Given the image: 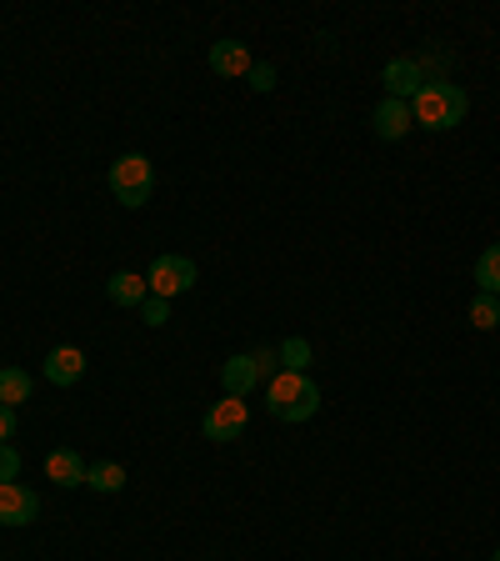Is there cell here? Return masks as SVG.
Here are the masks:
<instances>
[{"mask_svg":"<svg viewBox=\"0 0 500 561\" xmlns=\"http://www.w3.org/2000/svg\"><path fill=\"white\" fill-rule=\"evenodd\" d=\"M466 111H470V95L455 81H426L416 91V101H410V121L420 130H451L466 121Z\"/></svg>","mask_w":500,"mask_h":561,"instance_id":"obj_1","label":"cell"},{"mask_svg":"<svg viewBox=\"0 0 500 561\" xmlns=\"http://www.w3.org/2000/svg\"><path fill=\"white\" fill-rule=\"evenodd\" d=\"M266 407L276 421H311L321 411V386L311 381L305 371H276L266 381Z\"/></svg>","mask_w":500,"mask_h":561,"instance_id":"obj_2","label":"cell"},{"mask_svg":"<svg viewBox=\"0 0 500 561\" xmlns=\"http://www.w3.org/2000/svg\"><path fill=\"white\" fill-rule=\"evenodd\" d=\"M151 191H155V171L140 151H126L120 161H111V196L126 210H140L151 201Z\"/></svg>","mask_w":500,"mask_h":561,"instance_id":"obj_3","label":"cell"},{"mask_svg":"<svg viewBox=\"0 0 500 561\" xmlns=\"http://www.w3.org/2000/svg\"><path fill=\"white\" fill-rule=\"evenodd\" d=\"M196 280H200L196 261H190V256H171V251H165V256H155L151 271H146V286H151V296H161V301L186 296Z\"/></svg>","mask_w":500,"mask_h":561,"instance_id":"obj_4","label":"cell"},{"mask_svg":"<svg viewBox=\"0 0 500 561\" xmlns=\"http://www.w3.org/2000/svg\"><path fill=\"white\" fill-rule=\"evenodd\" d=\"M251 426V401L245 397H221L210 401L206 421H200V432H206V442H235V436Z\"/></svg>","mask_w":500,"mask_h":561,"instance_id":"obj_5","label":"cell"},{"mask_svg":"<svg viewBox=\"0 0 500 561\" xmlns=\"http://www.w3.org/2000/svg\"><path fill=\"white\" fill-rule=\"evenodd\" d=\"M260 381H266V371H260V351H241V356H231V362L221 366L225 397H251Z\"/></svg>","mask_w":500,"mask_h":561,"instance_id":"obj_6","label":"cell"},{"mask_svg":"<svg viewBox=\"0 0 500 561\" xmlns=\"http://www.w3.org/2000/svg\"><path fill=\"white\" fill-rule=\"evenodd\" d=\"M381 85H385V95L391 101H416V91L426 85V76H420V60H410V56H396V60H385V70H381Z\"/></svg>","mask_w":500,"mask_h":561,"instance_id":"obj_7","label":"cell"},{"mask_svg":"<svg viewBox=\"0 0 500 561\" xmlns=\"http://www.w3.org/2000/svg\"><path fill=\"white\" fill-rule=\"evenodd\" d=\"M40 516V496L21 481H5L0 486V526H31Z\"/></svg>","mask_w":500,"mask_h":561,"instance_id":"obj_8","label":"cell"},{"mask_svg":"<svg viewBox=\"0 0 500 561\" xmlns=\"http://www.w3.org/2000/svg\"><path fill=\"white\" fill-rule=\"evenodd\" d=\"M410 126H416V121H410V105H406V101H391V95H385V101L371 111V130H375L381 140L410 136Z\"/></svg>","mask_w":500,"mask_h":561,"instance_id":"obj_9","label":"cell"},{"mask_svg":"<svg viewBox=\"0 0 500 561\" xmlns=\"http://www.w3.org/2000/svg\"><path fill=\"white\" fill-rule=\"evenodd\" d=\"M105 296H111V306H120V311H140L146 296H151V286H146V276H136V271H116V276L105 280Z\"/></svg>","mask_w":500,"mask_h":561,"instance_id":"obj_10","label":"cell"},{"mask_svg":"<svg viewBox=\"0 0 500 561\" xmlns=\"http://www.w3.org/2000/svg\"><path fill=\"white\" fill-rule=\"evenodd\" d=\"M85 456L81 451H70V446H60V451L46 456V481H56V486H85Z\"/></svg>","mask_w":500,"mask_h":561,"instance_id":"obj_11","label":"cell"},{"mask_svg":"<svg viewBox=\"0 0 500 561\" xmlns=\"http://www.w3.org/2000/svg\"><path fill=\"white\" fill-rule=\"evenodd\" d=\"M85 376V351L81 346H56L46 356V381L50 386H75Z\"/></svg>","mask_w":500,"mask_h":561,"instance_id":"obj_12","label":"cell"},{"mask_svg":"<svg viewBox=\"0 0 500 561\" xmlns=\"http://www.w3.org/2000/svg\"><path fill=\"white\" fill-rule=\"evenodd\" d=\"M251 66H256V60H251V50L241 46V41H216V46H210V70H216V76H251Z\"/></svg>","mask_w":500,"mask_h":561,"instance_id":"obj_13","label":"cell"},{"mask_svg":"<svg viewBox=\"0 0 500 561\" xmlns=\"http://www.w3.org/2000/svg\"><path fill=\"white\" fill-rule=\"evenodd\" d=\"M31 391H35V381H31V371H21V366H0V407H21V401H31Z\"/></svg>","mask_w":500,"mask_h":561,"instance_id":"obj_14","label":"cell"},{"mask_svg":"<svg viewBox=\"0 0 500 561\" xmlns=\"http://www.w3.org/2000/svg\"><path fill=\"white\" fill-rule=\"evenodd\" d=\"M85 486L101 491V496H116V491L126 486V467H120V461H95V467L85 471Z\"/></svg>","mask_w":500,"mask_h":561,"instance_id":"obj_15","label":"cell"},{"mask_svg":"<svg viewBox=\"0 0 500 561\" xmlns=\"http://www.w3.org/2000/svg\"><path fill=\"white\" fill-rule=\"evenodd\" d=\"M476 286H480L486 296H500V241L480 251V261H476Z\"/></svg>","mask_w":500,"mask_h":561,"instance_id":"obj_16","label":"cell"},{"mask_svg":"<svg viewBox=\"0 0 500 561\" xmlns=\"http://www.w3.org/2000/svg\"><path fill=\"white\" fill-rule=\"evenodd\" d=\"M470 327H476V331H496L500 327V296L480 291L476 301H470Z\"/></svg>","mask_w":500,"mask_h":561,"instance_id":"obj_17","label":"cell"},{"mask_svg":"<svg viewBox=\"0 0 500 561\" xmlns=\"http://www.w3.org/2000/svg\"><path fill=\"white\" fill-rule=\"evenodd\" d=\"M276 356H280V371H305V366H311V346H305L301 336L286 341V346H280Z\"/></svg>","mask_w":500,"mask_h":561,"instance_id":"obj_18","label":"cell"},{"mask_svg":"<svg viewBox=\"0 0 500 561\" xmlns=\"http://www.w3.org/2000/svg\"><path fill=\"white\" fill-rule=\"evenodd\" d=\"M165 316H171V301H161V296H146V306H140V321H146V327H165Z\"/></svg>","mask_w":500,"mask_h":561,"instance_id":"obj_19","label":"cell"},{"mask_svg":"<svg viewBox=\"0 0 500 561\" xmlns=\"http://www.w3.org/2000/svg\"><path fill=\"white\" fill-rule=\"evenodd\" d=\"M5 481H21V451L15 446H0V486Z\"/></svg>","mask_w":500,"mask_h":561,"instance_id":"obj_20","label":"cell"},{"mask_svg":"<svg viewBox=\"0 0 500 561\" xmlns=\"http://www.w3.org/2000/svg\"><path fill=\"white\" fill-rule=\"evenodd\" d=\"M251 85H256L260 95L276 91V70H270V66H251Z\"/></svg>","mask_w":500,"mask_h":561,"instance_id":"obj_21","label":"cell"},{"mask_svg":"<svg viewBox=\"0 0 500 561\" xmlns=\"http://www.w3.org/2000/svg\"><path fill=\"white\" fill-rule=\"evenodd\" d=\"M11 442H15V411L0 407V446H11Z\"/></svg>","mask_w":500,"mask_h":561,"instance_id":"obj_22","label":"cell"},{"mask_svg":"<svg viewBox=\"0 0 500 561\" xmlns=\"http://www.w3.org/2000/svg\"><path fill=\"white\" fill-rule=\"evenodd\" d=\"M490 561H500V551H496V557H490Z\"/></svg>","mask_w":500,"mask_h":561,"instance_id":"obj_23","label":"cell"}]
</instances>
